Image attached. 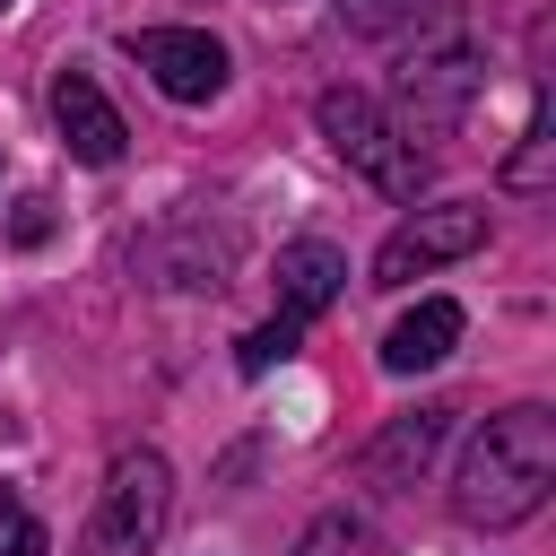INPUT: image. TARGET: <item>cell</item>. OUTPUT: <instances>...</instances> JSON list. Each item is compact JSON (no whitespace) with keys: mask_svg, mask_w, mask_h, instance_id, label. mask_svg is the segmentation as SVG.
<instances>
[{"mask_svg":"<svg viewBox=\"0 0 556 556\" xmlns=\"http://www.w3.org/2000/svg\"><path fill=\"white\" fill-rule=\"evenodd\" d=\"M130 61H139L174 104H208V96L226 87V43L200 35V26H148V35H130Z\"/></svg>","mask_w":556,"mask_h":556,"instance_id":"8992f818","label":"cell"},{"mask_svg":"<svg viewBox=\"0 0 556 556\" xmlns=\"http://www.w3.org/2000/svg\"><path fill=\"white\" fill-rule=\"evenodd\" d=\"M478 87H486V61H478L460 35L426 43V52L400 70V139H452Z\"/></svg>","mask_w":556,"mask_h":556,"instance_id":"277c9868","label":"cell"},{"mask_svg":"<svg viewBox=\"0 0 556 556\" xmlns=\"http://www.w3.org/2000/svg\"><path fill=\"white\" fill-rule=\"evenodd\" d=\"M539 174H547V113H530V130H521V156L504 165V182H513V191H539Z\"/></svg>","mask_w":556,"mask_h":556,"instance_id":"9a60e30c","label":"cell"},{"mask_svg":"<svg viewBox=\"0 0 556 556\" xmlns=\"http://www.w3.org/2000/svg\"><path fill=\"white\" fill-rule=\"evenodd\" d=\"M0 556H52L43 521H35V513H26V495H9V486H0Z\"/></svg>","mask_w":556,"mask_h":556,"instance_id":"4fadbf2b","label":"cell"},{"mask_svg":"<svg viewBox=\"0 0 556 556\" xmlns=\"http://www.w3.org/2000/svg\"><path fill=\"white\" fill-rule=\"evenodd\" d=\"M9 235H17V243H43V235H52V200H17Z\"/></svg>","mask_w":556,"mask_h":556,"instance_id":"2e32d148","label":"cell"},{"mask_svg":"<svg viewBox=\"0 0 556 556\" xmlns=\"http://www.w3.org/2000/svg\"><path fill=\"white\" fill-rule=\"evenodd\" d=\"M460 348V304L452 295H426L417 313H400L391 330H382V374H426V365H443Z\"/></svg>","mask_w":556,"mask_h":556,"instance_id":"9c48e42d","label":"cell"},{"mask_svg":"<svg viewBox=\"0 0 556 556\" xmlns=\"http://www.w3.org/2000/svg\"><path fill=\"white\" fill-rule=\"evenodd\" d=\"M365 547H374V521H365L356 504H330V513L295 539V556H365Z\"/></svg>","mask_w":556,"mask_h":556,"instance_id":"8fae6325","label":"cell"},{"mask_svg":"<svg viewBox=\"0 0 556 556\" xmlns=\"http://www.w3.org/2000/svg\"><path fill=\"white\" fill-rule=\"evenodd\" d=\"M295 339H304V321H287V313H278V321H261V330H243V348H235V365H243V374H269V365H287V356H295Z\"/></svg>","mask_w":556,"mask_h":556,"instance_id":"7c38bea8","label":"cell"},{"mask_svg":"<svg viewBox=\"0 0 556 556\" xmlns=\"http://www.w3.org/2000/svg\"><path fill=\"white\" fill-rule=\"evenodd\" d=\"M478 243H486V208H478V200L417 208V217L391 226V243L374 252V287H408V278H426V269H443V261H460V252H478Z\"/></svg>","mask_w":556,"mask_h":556,"instance_id":"5b68a950","label":"cell"},{"mask_svg":"<svg viewBox=\"0 0 556 556\" xmlns=\"http://www.w3.org/2000/svg\"><path fill=\"white\" fill-rule=\"evenodd\" d=\"M52 122H61V139H70L78 165H122V148H130L113 96H104L87 70H61V78H52Z\"/></svg>","mask_w":556,"mask_h":556,"instance_id":"52a82bcc","label":"cell"},{"mask_svg":"<svg viewBox=\"0 0 556 556\" xmlns=\"http://www.w3.org/2000/svg\"><path fill=\"white\" fill-rule=\"evenodd\" d=\"M339 287H348V261H339V243H287L278 252V313L287 321H313V313H330L339 304Z\"/></svg>","mask_w":556,"mask_h":556,"instance_id":"ba28073f","label":"cell"},{"mask_svg":"<svg viewBox=\"0 0 556 556\" xmlns=\"http://www.w3.org/2000/svg\"><path fill=\"white\" fill-rule=\"evenodd\" d=\"M321 139L374 182V191H391V200H417V182H426V148L417 139H400V122H382L374 113V96H356V87H330L321 104Z\"/></svg>","mask_w":556,"mask_h":556,"instance_id":"3957f363","label":"cell"},{"mask_svg":"<svg viewBox=\"0 0 556 556\" xmlns=\"http://www.w3.org/2000/svg\"><path fill=\"white\" fill-rule=\"evenodd\" d=\"M443 426H452V408H408V417H391V434L374 443V478H408V469H426L434 443H443Z\"/></svg>","mask_w":556,"mask_h":556,"instance_id":"30bf717a","label":"cell"},{"mask_svg":"<svg viewBox=\"0 0 556 556\" xmlns=\"http://www.w3.org/2000/svg\"><path fill=\"white\" fill-rule=\"evenodd\" d=\"M0 9H9V0H0Z\"/></svg>","mask_w":556,"mask_h":556,"instance_id":"e0dca14e","label":"cell"},{"mask_svg":"<svg viewBox=\"0 0 556 556\" xmlns=\"http://www.w3.org/2000/svg\"><path fill=\"white\" fill-rule=\"evenodd\" d=\"M165 513H174V469H165V452H122V460L104 469V495H96L78 547H87V556H148L156 530H165Z\"/></svg>","mask_w":556,"mask_h":556,"instance_id":"7a4b0ae2","label":"cell"},{"mask_svg":"<svg viewBox=\"0 0 556 556\" xmlns=\"http://www.w3.org/2000/svg\"><path fill=\"white\" fill-rule=\"evenodd\" d=\"M339 17H348L356 35H391V26L426 17V0H339Z\"/></svg>","mask_w":556,"mask_h":556,"instance_id":"5bb4252c","label":"cell"},{"mask_svg":"<svg viewBox=\"0 0 556 556\" xmlns=\"http://www.w3.org/2000/svg\"><path fill=\"white\" fill-rule=\"evenodd\" d=\"M547 486H556V417L539 400H521V408H504V417L478 426V443L460 452L452 504L478 530H513V521H530L547 504Z\"/></svg>","mask_w":556,"mask_h":556,"instance_id":"6da1fadb","label":"cell"}]
</instances>
